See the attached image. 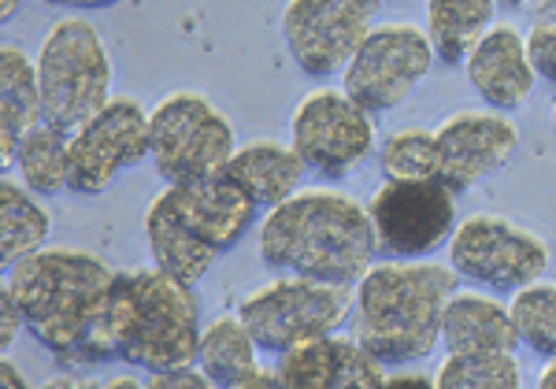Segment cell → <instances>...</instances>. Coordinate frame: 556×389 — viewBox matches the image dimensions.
Instances as JSON below:
<instances>
[{
  "instance_id": "obj_1",
  "label": "cell",
  "mask_w": 556,
  "mask_h": 389,
  "mask_svg": "<svg viewBox=\"0 0 556 389\" xmlns=\"http://www.w3.org/2000/svg\"><path fill=\"white\" fill-rule=\"evenodd\" d=\"M260 260L278 275L356 286L379 256L371 212L330 186L298 189L267 208L256 230Z\"/></svg>"
},
{
  "instance_id": "obj_2",
  "label": "cell",
  "mask_w": 556,
  "mask_h": 389,
  "mask_svg": "<svg viewBox=\"0 0 556 389\" xmlns=\"http://www.w3.org/2000/svg\"><path fill=\"white\" fill-rule=\"evenodd\" d=\"M201 334V304L190 283L167 275L156 264L115 271L93 330V356L97 364L123 360L156 375L197 364Z\"/></svg>"
},
{
  "instance_id": "obj_3",
  "label": "cell",
  "mask_w": 556,
  "mask_h": 389,
  "mask_svg": "<svg viewBox=\"0 0 556 389\" xmlns=\"http://www.w3.org/2000/svg\"><path fill=\"white\" fill-rule=\"evenodd\" d=\"M112 278L101 256L71 246H41L4 271L26 330L64 371L97 367L93 330Z\"/></svg>"
},
{
  "instance_id": "obj_4",
  "label": "cell",
  "mask_w": 556,
  "mask_h": 389,
  "mask_svg": "<svg viewBox=\"0 0 556 389\" xmlns=\"http://www.w3.org/2000/svg\"><path fill=\"white\" fill-rule=\"evenodd\" d=\"M453 264L434 260H386L356 283L353 334L386 367L419 364L442 346L445 304L456 293Z\"/></svg>"
},
{
  "instance_id": "obj_5",
  "label": "cell",
  "mask_w": 556,
  "mask_h": 389,
  "mask_svg": "<svg viewBox=\"0 0 556 389\" xmlns=\"http://www.w3.org/2000/svg\"><path fill=\"white\" fill-rule=\"evenodd\" d=\"M41 78V123L75 134L112 101V52L104 34L83 15L52 23L38 49Z\"/></svg>"
},
{
  "instance_id": "obj_6",
  "label": "cell",
  "mask_w": 556,
  "mask_h": 389,
  "mask_svg": "<svg viewBox=\"0 0 556 389\" xmlns=\"http://www.w3.org/2000/svg\"><path fill=\"white\" fill-rule=\"evenodd\" d=\"M356 286L319 283L304 275H278L275 283L241 297L238 315L264 352H286L301 341L342 330L353 319Z\"/></svg>"
},
{
  "instance_id": "obj_7",
  "label": "cell",
  "mask_w": 556,
  "mask_h": 389,
  "mask_svg": "<svg viewBox=\"0 0 556 389\" xmlns=\"http://www.w3.org/2000/svg\"><path fill=\"white\" fill-rule=\"evenodd\" d=\"M152 167L164 183H193L227 171L238 149L235 123L201 89H175L149 112Z\"/></svg>"
},
{
  "instance_id": "obj_8",
  "label": "cell",
  "mask_w": 556,
  "mask_h": 389,
  "mask_svg": "<svg viewBox=\"0 0 556 389\" xmlns=\"http://www.w3.org/2000/svg\"><path fill=\"white\" fill-rule=\"evenodd\" d=\"M445 252L456 275L493 293H516L545 278L553 264V249L542 234L497 212H475L456 223Z\"/></svg>"
},
{
  "instance_id": "obj_9",
  "label": "cell",
  "mask_w": 556,
  "mask_h": 389,
  "mask_svg": "<svg viewBox=\"0 0 556 389\" xmlns=\"http://www.w3.org/2000/svg\"><path fill=\"white\" fill-rule=\"evenodd\" d=\"M290 141L308 171L342 183L379 149V130H375V115L356 104L345 89L319 86L293 108Z\"/></svg>"
},
{
  "instance_id": "obj_10",
  "label": "cell",
  "mask_w": 556,
  "mask_h": 389,
  "mask_svg": "<svg viewBox=\"0 0 556 389\" xmlns=\"http://www.w3.org/2000/svg\"><path fill=\"white\" fill-rule=\"evenodd\" d=\"M438 60L427 26L375 23L342 71V89L371 115L393 112L430 75Z\"/></svg>"
},
{
  "instance_id": "obj_11",
  "label": "cell",
  "mask_w": 556,
  "mask_h": 389,
  "mask_svg": "<svg viewBox=\"0 0 556 389\" xmlns=\"http://www.w3.org/2000/svg\"><path fill=\"white\" fill-rule=\"evenodd\" d=\"M382 15V0H286L278 15L286 52L308 78L342 75Z\"/></svg>"
},
{
  "instance_id": "obj_12",
  "label": "cell",
  "mask_w": 556,
  "mask_h": 389,
  "mask_svg": "<svg viewBox=\"0 0 556 389\" xmlns=\"http://www.w3.org/2000/svg\"><path fill=\"white\" fill-rule=\"evenodd\" d=\"M367 212L390 260H424L456 230V193L438 178H386Z\"/></svg>"
},
{
  "instance_id": "obj_13",
  "label": "cell",
  "mask_w": 556,
  "mask_h": 389,
  "mask_svg": "<svg viewBox=\"0 0 556 389\" xmlns=\"http://www.w3.org/2000/svg\"><path fill=\"white\" fill-rule=\"evenodd\" d=\"M152 160L149 112L134 97H112L71 134V193L101 197L123 171Z\"/></svg>"
},
{
  "instance_id": "obj_14",
  "label": "cell",
  "mask_w": 556,
  "mask_h": 389,
  "mask_svg": "<svg viewBox=\"0 0 556 389\" xmlns=\"http://www.w3.org/2000/svg\"><path fill=\"white\" fill-rule=\"evenodd\" d=\"M442 152V183L453 193H468L482 178L497 175L519 149V130L497 108L486 112H456L434 126Z\"/></svg>"
},
{
  "instance_id": "obj_15",
  "label": "cell",
  "mask_w": 556,
  "mask_h": 389,
  "mask_svg": "<svg viewBox=\"0 0 556 389\" xmlns=\"http://www.w3.org/2000/svg\"><path fill=\"white\" fill-rule=\"evenodd\" d=\"M278 386L290 389H379L386 386V364L356 334H323L278 352Z\"/></svg>"
},
{
  "instance_id": "obj_16",
  "label": "cell",
  "mask_w": 556,
  "mask_h": 389,
  "mask_svg": "<svg viewBox=\"0 0 556 389\" xmlns=\"http://www.w3.org/2000/svg\"><path fill=\"white\" fill-rule=\"evenodd\" d=\"M160 193L167 197V204L175 208V215L182 219L197 238L208 246L215 256L230 252L253 230L260 204L241 189L227 171L208 178H193V183H167Z\"/></svg>"
},
{
  "instance_id": "obj_17",
  "label": "cell",
  "mask_w": 556,
  "mask_h": 389,
  "mask_svg": "<svg viewBox=\"0 0 556 389\" xmlns=\"http://www.w3.org/2000/svg\"><path fill=\"white\" fill-rule=\"evenodd\" d=\"M464 71H468V83L482 97V104L497 108V112H519L538 86L531 45L513 23H493L471 49V57L464 60Z\"/></svg>"
},
{
  "instance_id": "obj_18",
  "label": "cell",
  "mask_w": 556,
  "mask_h": 389,
  "mask_svg": "<svg viewBox=\"0 0 556 389\" xmlns=\"http://www.w3.org/2000/svg\"><path fill=\"white\" fill-rule=\"evenodd\" d=\"M445 352H516L519 330L513 308L482 289H456L442 319Z\"/></svg>"
},
{
  "instance_id": "obj_19",
  "label": "cell",
  "mask_w": 556,
  "mask_h": 389,
  "mask_svg": "<svg viewBox=\"0 0 556 389\" xmlns=\"http://www.w3.org/2000/svg\"><path fill=\"white\" fill-rule=\"evenodd\" d=\"M41 123L38 57L15 41L0 45V164H15V149Z\"/></svg>"
},
{
  "instance_id": "obj_20",
  "label": "cell",
  "mask_w": 556,
  "mask_h": 389,
  "mask_svg": "<svg viewBox=\"0 0 556 389\" xmlns=\"http://www.w3.org/2000/svg\"><path fill=\"white\" fill-rule=\"evenodd\" d=\"M308 164L301 160V152L282 141H249L238 145L235 156L227 164V175L245 189L260 208H275L286 197H293L304 183Z\"/></svg>"
},
{
  "instance_id": "obj_21",
  "label": "cell",
  "mask_w": 556,
  "mask_h": 389,
  "mask_svg": "<svg viewBox=\"0 0 556 389\" xmlns=\"http://www.w3.org/2000/svg\"><path fill=\"white\" fill-rule=\"evenodd\" d=\"M146 246H149L152 264L190 286L201 283V278L208 275V267L215 264V252L197 238L190 226L178 219L164 193L152 197L146 208Z\"/></svg>"
},
{
  "instance_id": "obj_22",
  "label": "cell",
  "mask_w": 556,
  "mask_h": 389,
  "mask_svg": "<svg viewBox=\"0 0 556 389\" xmlns=\"http://www.w3.org/2000/svg\"><path fill=\"white\" fill-rule=\"evenodd\" d=\"M256 338L245 327L241 315H219L212 319L201 334V349H197V364L204 375L212 378V386L219 389H249L253 378L260 375V360H256Z\"/></svg>"
},
{
  "instance_id": "obj_23",
  "label": "cell",
  "mask_w": 556,
  "mask_h": 389,
  "mask_svg": "<svg viewBox=\"0 0 556 389\" xmlns=\"http://www.w3.org/2000/svg\"><path fill=\"white\" fill-rule=\"evenodd\" d=\"M497 0H424V26L438 60L460 67L482 34L497 23Z\"/></svg>"
},
{
  "instance_id": "obj_24",
  "label": "cell",
  "mask_w": 556,
  "mask_h": 389,
  "mask_svg": "<svg viewBox=\"0 0 556 389\" xmlns=\"http://www.w3.org/2000/svg\"><path fill=\"white\" fill-rule=\"evenodd\" d=\"M49 230L52 215L38 201V193L30 186L4 178L0 183V264L4 271L38 252L49 241Z\"/></svg>"
},
{
  "instance_id": "obj_25",
  "label": "cell",
  "mask_w": 556,
  "mask_h": 389,
  "mask_svg": "<svg viewBox=\"0 0 556 389\" xmlns=\"http://www.w3.org/2000/svg\"><path fill=\"white\" fill-rule=\"evenodd\" d=\"M20 183L38 197H56L71 189V134L49 123H38L15 149Z\"/></svg>"
},
{
  "instance_id": "obj_26",
  "label": "cell",
  "mask_w": 556,
  "mask_h": 389,
  "mask_svg": "<svg viewBox=\"0 0 556 389\" xmlns=\"http://www.w3.org/2000/svg\"><path fill=\"white\" fill-rule=\"evenodd\" d=\"M438 389H519L516 352H445L434 371Z\"/></svg>"
},
{
  "instance_id": "obj_27",
  "label": "cell",
  "mask_w": 556,
  "mask_h": 389,
  "mask_svg": "<svg viewBox=\"0 0 556 389\" xmlns=\"http://www.w3.org/2000/svg\"><path fill=\"white\" fill-rule=\"evenodd\" d=\"M382 178H438L442 183V152L438 134L427 126H401L379 145Z\"/></svg>"
},
{
  "instance_id": "obj_28",
  "label": "cell",
  "mask_w": 556,
  "mask_h": 389,
  "mask_svg": "<svg viewBox=\"0 0 556 389\" xmlns=\"http://www.w3.org/2000/svg\"><path fill=\"white\" fill-rule=\"evenodd\" d=\"M513 319H516V330H519V341L542 360H553L556 356V283H538L516 289L513 301Z\"/></svg>"
},
{
  "instance_id": "obj_29",
  "label": "cell",
  "mask_w": 556,
  "mask_h": 389,
  "mask_svg": "<svg viewBox=\"0 0 556 389\" xmlns=\"http://www.w3.org/2000/svg\"><path fill=\"white\" fill-rule=\"evenodd\" d=\"M527 45H531V60H534L538 78H545L549 86H556V26H531Z\"/></svg>"
},
{
  "instance_id": "obj_30",
  "label": "cell",
  "mask_w": 556,
  "mask_h": 389,
  "mask_svg": "<svg viewBox=\"0 0 556 389\" xmlns=\"http://www.w3.org/2000/svg\"><path fill=\"white\" fill-rule=\"evenodd\" d=\"M152 389H208L212 378L204 375L201 364H186V367H172V371H156L149 375Z\"/></svg>"
},
{
  "instance_id": "obj_31",
  "label": "cell",
  "mask_w": 556,
  "mask_h": 389,
  "mask_svg": "<svg viewBox=\"0 0 556 389\" xmlns=\"http://www.w3.org/2000/svg\"><path fill=\"white\" fill-rule=\"evenodd\" d=\"M20 327H26L20 304H15L12 289L0 283V349H4V352L12 349V341H15V334H20Z\"/></svg>"
},
{
  "instance_id": "obj_32",
  "label": "cell",
  "mask_w": 556,
  "mask_h": 389,
  "mask_svg": "<svg viewBox=\"0 0 556 389\" xmlns=\"http://www.w3.org/2000/svg\"><path fill=\"white\" fill-rule=\"evenodd\" d=\"M45 4L71 8V12H97V8H112V4H119V0H45Z\"/></svg>"
},
{
  "instance_id": "obj_33",
  "label": "cell",
  "mask_w": 556,
  "mask_h": 389,
  "mask_svg": "<svg viewBox=\"0 0 556 389\" xmlns=\"http://www.w3.org/2000/svg\"><path fill=\"white\" fill-rule=\"evenodd\" d=\"M531 26H556V0H538L531 12Z\"/></svg>"
},
{
  "instance_id": "obj_34",
  "label": "cell",
  "mask_w": 556,
  "mask_h": 389,
  "mask_svg": "<svg viewBox=\"0 0 556 389\" xmlns=\"http://www.w3.org/2000/svg\"><path fill=\"white\" fill-rule=\"evenodd\" d=\"M386 386H434L430 375H412V371H401V375H386Z\"/></svg>"
},
{
  "instance_id": "obj_35",
  "label": "cell",
  "mask_w": 556,
  "mask_h": 389,
  "mask_svg": "<svg viewBox=\"0 0 556 389\" xmlns=\"http://www.w3.org/2000/svg\"><path fill=\"white\" fill-rule=\"evenodd\" d=\"M538 389H556V356L545 360L542 375H538Z\"/></svg>"
},
{
  "instance_id": "obj_36",
  "label": "cell",
  "mask_w": 556,
  "mask_h": 389,
  "mask_svg": "<svg viewBox=\"0 0 556 389\" xmlns=\"http://www.w3.org/2000/svg\"><path fill=\"white\" fill-rule=\"evenodd\" d=\"M0 371H4V386H23V375H20V367L12 364V360H0Z\"/></svg>"
},
{
  "instance_id": "obj_37",
  "label": "cell",
  "mask_w": 556,
  "mask_h": 389,
  "mask_svg": "<svg viewBox=\"0 0 556 389\" xmlns=\"http://www.w3.org/2000/svg\"><path fill=\"white\" fill-rule=\"evenodd\" d=\"M23 4V0H0V20H12V15H15V8H20Z\"/></svg>"
},
{
  "instance_id": "obj_38",
  "label": "cell",
  "mask_w": 556,
  "mask_h": 389,
  "mask_svg": "<svg viewBox=\"0 0 556 389\" xmlns=\"http://www.w3.org/2000/svg\"><path fill=\"white\" fill-rule=\"evenodd\" d=\"M501 8H508V12H519L523 4H531V0H497Z\"/></svg>"
},
{
  "instance_id": "obj_39",
  "label": "cell",
  "mask_w": 556,
  "mask_h": 389,
  "mask_svg": "<svg viewBox=\"0 0 556 389\" xmlns=\"http://www.w3.org/2000/svg\"><path fill=\"white\" fill-rule=\"evenodd\" d=\"M549 126H553V134H556V104H553V112H549Z\"/></svg>"
}]
</instances>
